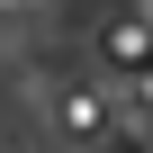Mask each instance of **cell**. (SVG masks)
Masks as SVG:
<instances>
[{
  "mask_svg": "<svg viewBox=\"0 0 153 153\" xmlns=\"http://www.w3.org/2000/svg\"><path fill=\"white\" fill-rule=\"evenodd\" d=\"M0 9H36V0H0Z\"/></svg>",
  "mask_w": 153,
  "mask_h": 153,
  "instance_id": "3",
  "label": "cell"
},
{
  "mask_svg": "<svg viewBox=\"0 0 153 153\" xmlns=\"http://www.w3.org/2000/svg\"><path fill=\"white\" fill-rule=\"evenodd\" d=\"M108 54H117V63H153V18H126V27H108Z\"/></svg>",
  "mask_w": 153,
  "mask_h": 153,
  "instance_id": "2",
  "label": "cell"
},
{
  "mask_svg": "<svg viewBox=\"0 0 153 153\" xmlns=\"http://www.w3.org/2000/svg\"><path fill=\"white\" fill-rule=\"evenodd\" d=\"M54 126H63L72 144H108V135H117V108H108L90 81H72V90H54Z\"/></svg>",
  "mask_w": 153,
  "mask_h": 153,
  "instance_id": "1",
  "label": "cell"
}]
</instances>
